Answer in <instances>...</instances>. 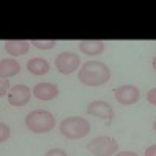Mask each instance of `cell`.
<instances>
[{"label":"cell","mask_w":156,"mask_h":156,"mask_svg":"<svg viewBox=\"0 0 156 156\" xmlns=\"http://www.w3.org/2000/svg\"><path fill=\"white\" fill-rule=\"evenodd\" d=\"M25 125L33 133H48L55 128V117L44 109H34L25 115Z\"/></svg>","instance_id":"7a4b0ae2"},{"label":"cell","mask_w":156,"mask_h":156,"mask_svg":"<svg viewBox=\"0 0 156 156\" xmlns=\"http://www.w3.org/2000/svg\"><path fill=\"white\" fill-rule=\"evenodd\" d=\"M144 156H156V145H151V147H148V148L145 150Z\"/></svg>","instance_id":"d6986e66"},{"label":"cell","mask_w":156,"mask_h":156,"mask_svg":"<svg viewBox=\"0 0 156 156\" xmlns=\"http://www.w3.org/2000/svg\"><path fill=\"white\" fill-rule=\"evenodd\" d=\"M55 66L56 70L62 75H69L75 72L80 66V56H76L72 51H62L55 58Z\"/></svg>","instance_id":"5b68a950"},{"label":"cell","mask_w":156,"mask_h":156,"mask_svg":"<svg viewBox=\"0 0 156 156\" xmlns=\"http://www.w3.org/2000/svg\"><path fill=\"white\" fill-rule=\"evenodd\" d=\"M59 131L67 139H80L89 134L90 125L83 117H67L59 123Z\"/></svg>","instance_id":"3957f363"},{"label":"cell","mask_w":156,"mask_h":156,"mask_svg":"<svg viewBox=\"0 0 156 156\" xmlns=\"http://www.w3.org/2000/svg\"><path fill=\"white\" fill-rule=\"evenodd\" d=\"M31 92L33 90L25 86V84H17L14 87H11V90L8 92V103L11 106H25L31 98Z\"/></svg>","instance_id":"52a82bcc"},{"label":"cell","mask_w":156,"mask_h":156,"mask_svg":"<svg viewBox=\"0 0 156 156\" xmlns=\"http://www.w3.org/2000/svg\"><path fill=\"white\" fill-rule=\"evenodd\" d=\"M87 114L94 115V117H98V119H101V120L111 122L112 117H114V109H112V106L109 105V103L103 101V100H95L92 103H89Z\"/></svg>","instance_id":"ba28073f"},{"label":"cell","mask_w":156,"mask_h":156,"mask_svg":"<svg viewBox=\"0 0 156 156\" xmlns=\"http://www.w3.org/2000/svg\"><path fill=\"white\" fill-rule=\"evenodd\" d=\"M114 97L115 100L123 106H131L139 100V89L133 84H123L120 87L114 89Z\"/></svg>","instance_id":"8992f818"},{"label":"cell","mask_w":156,"mask_h":156,"mask_svg":"<svg viewBox=\"0 0 156 156\" xmlns=\"http://www.w3.org/2000/svg\"><path fill=\"white\" fill-rule=\"evenodd\" d=\"M8 87H9V81H8V78H5V76H2L0 78V95H6V90H8Z\"/></svg>","instance_id":"9a60e30c"},{"label":"cell","mask_w":156,"mask_h":156,"mask_svg":"<svg viewBox=\"0 0 156 156\" xmlns=\"http://www.w3.org/2000/svg\"><path fill=\"white\" fill-rule=\"evenodd\" d=\"M147 100H148V103H151V105H154V106H156V87H153V89H150V90H148V94H147Z\"/></svg>","instance_id":"ac0fdd59"},{"label":"cell","mask_w":156,"mask_h":156,"mask_svg":"<svg viewBox=\"0 0 156 156\" xmlns=\"http://www.w3.org/2000/svg\"><path fill=\"white\" fill-rule=\"evenodd\" d=\"M151 62H153V69H154V70H156V56H154V58H153V61H151Z\"/></svg>","instance_id":"44dd1931"},{"label":"cell","mask_w":156,"mask_h":156,"mask_svg":"<svg viewBox=\"0 0 156 156\" xmlns=\"http://www.w3.org/2000/svg\"><path fill=\"white\" fill-rule=\"evenodd\" d=\"M45 156H67V153L62 148H51L45 153Z\"/></svg>","instance_id":"e0dca14e"},{"label":"cell","mask_w":156,"mask_h":156,"mask_svg":"<svg viewBox=\"0 0 156 156\" xmlns=\"http://www.w3.org/2000/svg\"><path fill=\"white\" fill-rule=\"evenodd\" d=\"M86 148L94 156H112L119 150V144H117L115 139L109 136H98L90 140L86 145Z\"/></svg>","instance_id":"277c9868"},{"label":"cell","mask_w":156,"mask_h":156,"mask_svg":"<svg viewBox=\"0 0 156 156\" xmlns=\"http://www.w3.org/2000/svg\"><path fill=\"white\" fill-rule=\"evenodd\" d=\"M30 44L31 42L25 41V39H16V41H6L5 48H6V53H9L11 56H20L28 51Z\"/></svg>","instance_id":"30bf717a"},{"label":"cell","mask_w":156,"mask_h":156,"mask_svg":"<svg viewBox=\"0 0 156 156\" xmlns=\"http://www.w3.org/2000/svg\"><path fill=\"white\" fill-rule=\"evenodd\" d=\"M0 128H2V137H0V142H6V139L9 137V126L6 123H2Z\"/></svg>","instance_id":"2e32d148"},{"label":"cell","mask_w":156,"mask_h":156,"mask_svg":"<svg viewBox=\"0 0 156 156\" xmlns=\"http://www.w3.org/2000/svg\"><path fill=\"white\" fill-rule=\"evenodd\" d=\"M20 72V64L14 58H5L0 61V73L5 78L14 76Z\"/></svg>","instance_id":"7c38bea8"},{"label":"cell","mask_w":156,"mask_h":156,"mask_svg":"<svg viewBox=\"0 0 156 156\" xmlns=\"http://www.w3.org/2000/svg\"><path fill=\"white\" fill-rule=\"evenodd\" d=\"M36 48L39 50H50L56 45V39H48V41H37V39H31L30 41Z\"/></svg>","instance_id":"5bb4252c"},{"label":"cell","mask_w":156,"mask_h":156,"mask_svg":"<svg viewBox=\"0 0 156 156\" xmlns=\"http://www.w3.org/2000/svg\"><path fill=\"white\" fill-rule=\"evenodd\" d=\"M153 129H154V131H156V122H154V125H153Z\"/></svg>","instance_id":"7402d4cb"},{"label":"cell","mask_w":156,"mask_h":156,"mask_svg":"<svg viewBox=\"0 0 156 156\" xmlns=\"http://www.w3.org/2000/svg\"><path fill=\"white\" fill-rule=\"evenodd\" d=\"M27 69L33 75H45L50 70V66L44 58H33L27 62Z\"/></svg>","instance_id":"4fadbf2b"},{"label":"cell","mask_w":156,"mask_h":156,"mask_svg":"<svg viewBox=\"0 0 156 156\" xmlns=\"http://www.w3.org/2000/svg\"><path fill=\"white\" fill-rule=\"evenodd\" d=\"M78 47H80L81 53H84L87 56H97V55L103 53L105 42L103 41H80Z\"/></svg>","instance_id":"8fae6325"},{"label":"cell","mask_w":156,"mask_h":156,"mask_svg":"<svg viewBox=\"0 0 156 156\" xmlns=\"http://www.w3.org/2000/svg\"><path fill=\"white\" fill-rule=\"evenodd\" d=\"M58 94H59V89L53 83H37L33 87V95L37 100H44V101L53 100L58 97Z\"/></svg>","instance_id":"9c48e42d"},{"label":"cell","mask_w":156,"mask_h":156,"mask_svg":"<svg viewBox=\"0 0 156 156\" xmlns=\"http://www.w3.org/2000/svg\"><path fill=\"white\" fill-rule=\"evenodd\" d=\"M111 78V70L101 61H87L78 70V80L86 86H101Z\"/></svg>","instance_id":"6da1fadb"},{"label":"cell","mask_w":156,"mask_h":156,"mask_svg":"<svg viewBox=\"0 0 156 156\" xmlns=\"http://www.w3.org/2000/svg\"><path fill=\"white\" fill-rule=\"evenodd\" d=\"M115 156H139V154L134 153V151H119Z\"/></svg>","instance_id":"ffe728a7"}]
</instances>
